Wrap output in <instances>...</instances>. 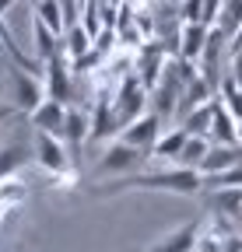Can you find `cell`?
<instances>
[{"label": "cell", "instance_id": "6da1fadb", "mask_svg": "<svg viewBox=\"0 0 242 252\" xmlns=\"http://www.w3.org/2000/svg\"><path fill=\"white\" fill-rule=\"evenodd\" d=\"M175 193V196H197L204 193V175L193 168H158V172H134L123 179H112L105 186H95V196H119V193Z\"/></svg>", "mask_w": 242, "mask_h": 252}, {"label": "cell", "instance_id": "7a4b0ae2", "mask_svg": "<svg viewBox=\"0 0 242 252\" xmlns=\"http://www.w3.org/2000/svg\"><path fill=\"white\" fill-rule=\"evenodd\" d=\"M151 105V91L140 84L137 74H123V81H119V91H116V98H112V112H116V123H119V130L123 126H130L134 119H140Z\"/></svg>", "mask_w": 242, "mask_h": 252}, {"label": "cell", "instance_id": "3957f363", "mask_svg": "<svg viewBox=\"0 0 242 252\" xmlns=\"http://www.w3.org/2000/svg\"><path fill=\"white\" fill-rule=\"evenodd\" d=\"M151 154H144L140 147H130L123 140H109V147L102 151L99 158V165H95V179L102 175H116V179H123V175H134L144 161H147Z\"/></svg>", "mask_w": 242, "mask_h": 252}, {"label": "cell", "instance_id": "277c9868", "mask_svg": "<svg viewBox=\"0 0 242 252\" xmlns=\"http://www.w3.org/2000/svg\"><path fill=\"white\" fill-rule=\"evenodd\" d=\"M42 88H46V98H53V102H60V105H70V102H74L70 60H67L64 49L42 63Z\"/></svg>", "mask_w": 242, "mask_h": 252}, {"label": "cell", "instance_id": "5b68a950", "mask_svg": "<svg viewBox=\"0 0 242 252\" xmlns=\"http://www.w3.org/2000/svg\"><path fill=\"white\" fill-rule=\"evenodd\" d=\"M70 151H67V144L60 140V137H53V133H35V161L53 175V179H60V175H70Z\"/></svg>", "mask_w": 242, "mask_h": 252}, {"label": "cell", "instance_id": "8992f818", "mask_svg": "<svg viewBox=\"0 0 242 252\" xmlns=\"http://www.w3.org/2000/svg\"><path fill=\"white\" fill-rule=\"evenodd\" d=\"M11 84H14V109H18V116H32V112L46 102L42 77L14 67V70H11Z\"/></svg>", "mask_w": 242, "mask_h": 252}, {"label": "cell", "instance_id": "52a82bcc", "mask_svg": "<svg viewBox=\"0 0 242 252\" xmlns=\"http://www.w3.org/2000/svg\"><path fill=\"white\" fill-rule=\"evenodd\" d=\"M228 42V35H225V32L221 28H210V35H207V46H204V56L197 60V74L210 84V88H221V53L228 49L225 46Z\"/></svg>", "mask_w": 242, "mask_h": 252}, {"label": "cell", "instance_id": "ba28073f", "mask_svg": "<svg viewBox=\"0 0 242 252\" xmlns=\"http://www.w3.org/2000/svg\"><path fill=\"white\" fill-rule=\"evenodd\" d=\"M158 137H162V119H158L155 112H144L140 119H134L130 126H123V130H119V140L130 144V147H140L144 154L155 151Z\"/></svg>", "mask_w": 242, "mask_h": 252}, {"label": "cell", "instance_id": "9c48e42d", "mask_svg": "<svg viewBox=\"0 0 242 252\" xmlns=\"http://www.w3.org/2000/svg\"><path fill=\"white\" fill-rule=\"evenodd\" d=\"M235 165H242V144H210L207 158L200 161V175L204 179H214V175H225L232 172Z\"/></svg>", "mask_w": 242, "mask_h": 252}, {"label": "cell", "instance_id": "30bf717a", "mask_svg": "<svg viewBox=\"0 0 242 252\" xmlns=\"http://www.w3.org/2000/svg\"><path fill=\"white\" fill-rule=\"evenodd\" d=\"M207 35H210V28H207V25H200V21L179 25V42H175V56H179V60H186V63H197V60L204 56Z\"/></svg>", "mask_w": 242, "mask_h": 252}, {"label": "cell", "instance_id": "8fae6325", "mask_svg": "<svg viewBox=\"0 0 242 252\" xmlns=\"http://www.w3.org/2000/svg\"><path fill=\"white\" fill-rule=\"evenodd\" d=\"M28 123H32V130L35 133H53L64 140V123H67V105H60L53 98H46L32 116H28Z\"/></svg>", "mask_w": 242, "mask_h": 252}, {"label": "cell", "instance_id": "7c38bea8", "mask_svg": "<svg viewBox=\"0 0 242 252\" xmlns=\"http://www.w3.org/2000/svg\"><path fill=\"white\" fill-rule=\"evenodd\" d=\"M88 116H92V130H88V140H92V144H105V140L119 130L116 112H112V98H105V94H99L95 109L88 112Z\"/></svg>", "mask_w": 242, "mask_h": 252}, {"label": "cell", "instance_id": "4fadbf2b", "mask_svg": "<svg viewBox=\"0 0 242 252\" xmlns=\"http://www.w3.org/2000/svg\"><path fill=\"white\" fill-rule=\"evenodd\" d=\"M88 130H92V116L70 102L67 105V123H64V144H67V151H81L88 144Z\"/></svg>", "mask_w": 242, "mask_h": 252}, {"label": "cell", "instance_id": "5bb4252c", "mask_svg": "<svg viewBox=\"0 0 242 252\" xmlns=\"http://www.w3.org/2000/svg\"><path fill=\"white\" fill-rule=\"evenodd\" d=\"M197 238H200V224L190 220V224L175 228L172 235H165L162 242H155L151 252H197Z\"/></svg>", "mask_w": 242, "mask_h": 252}, {"label": "cell", "instance_id": "9a60e30c", "mask_svg": "<svg viewBox=\"0 0 242 252\" xmlns=\"http://www.w3.org/2000/svg\"><path fill=\"white\" fill-rule=\"evenodd\" d=\"M210 144H239V123L232 112H225V105L214 98V116H210V130H207Z\"/></svg>", "mask_w": 242, "mask_h": 252}, {"label": "cell", "instance_id": "2e32d148", "mask_svg": "<svg viewBox=\"0 0 242 252\" xmlns=\"http://www.w3.org/2000/svg\"><path fill=\"white\" fill-rule=\"evenodd\" d=\"M35 18L53 32L56 39H64V32L70 28V18H67L64 0H35Z\"/></svg>", "mask_w": 242, "mask_h": 252}, {"label": "cell", "instance_id": "e0dca14e", "mask_svg": "<svg viewBox=\"0 0 242 252\" xmlns=\"http://www.w3.org/2000/svg\"><path fill=\"white\" fill-rule=\"evenodd\" d=\"M210 102H214V88H210V84L197 74V77L186 81V88H183V98H179V116H190L193 109L210 105Z\"/></svg>", "mask_w": 242, "mask_h": 252}, {"label": "cell", "instance_id": "ac0fdd59", "mask_svg": "<svg viewBox=\"0 0 242 252\" xmlns=\"http://www.w3.org/2000/svg\"><path fill=\"white\" fill-rule=\"evenodd\" d=\"M186 140H190V137H186L183 126H172V130H165V133L158 137L151 158H162V161H172V165H175V158L183 154V144H186Z\"/></svg>", "mask_w": 242, "mask_h": 252}, {"label": "cell", "instance_id": "d6986e66", "mask_svg": "<svg viewBox=\"0 0 242 252\" xmlns=\"http://www.w3.org/2000/svg\"><path fill=\"white\" fill-rule=\"evenodd\" d=\"M25 165H28V147H25L21 140L7 144V147H0V186H4L14 172H21Z\"/></svg>", "mask_w": 242, "mask_h": 252}, {"label": "cell", "instance_id": "ffe728a7", "mask_svg": "<svg viewBox=\"0 0 242 252\" xmlns=\"http://www.w3.org/2000/svg\"><path fill=\"white\" fill-rule=\"evenodd\" d=\"M207 203L221 217H242V189H207Z\"/></svg>", "mask_w": 242, "mask_h": 252}, {"label": "cell", "instance_id": "44dd1931", "mask_svg": "<svg viewBox=\"0 0 242 252\" xmlns=\"http://www.w3.org/2000/svg\"><path fill=\"white\" fill-rule=\"evenodd\" d=\"M92 46H95V39L84 32V25L81 21H74L67 32H64V53H67V60L74 63V60H81L84 53H92Z\"/></svg>", "mask_w": 242, "mask_h": 252}, {"label": "cell", "instance_id": "7402d4cb", "mask_svg": "<svg viewBox=\"0 0 242 252\" xmlns=\"http://www.w3.org/2000/svg\"><path fill=\"white\" fill-rule=\"evenodd\" d=\"M32 35H35V56H39V63H46L49 56H56L60 49H64V46H60L64 39H56L39 18H32Z\"/></svg>", "mask_w": 242, "mask_h": 252}, {"label": "cell", "instance_id": "603a6c76", "mask_svg": "<svg viewBox=\"0 0 242 252\" xmlns=\"http://www.w3.org/2000/svg\"><path fill=\"white\" fill-rule=\"evenodd\" d=\"M207 151H210V140L207 137H190L186 144H183V154L175 158V168H200V161L207 158Z\"/></svg>", "mask_w": 242, "mask_h": 252}, {"label": "cell", "instance_id": "cb8c5ba5", "mask_svg": "<svg viewBox=\"0 0 242 252\" xmlns=\"http://www.w3.org/2000/svg\"><path fill=\"white\" fill-rule=\"evenodd\" d=\"M210 116H214V102L193 109L190 116H183V119H179V126L186 130V137H207V130H210Z\"/></svg>", "mask_w": 242, "mask_h": 252}, {"label": "cell", "instance_id": "d4e9b609", "mask_svg": "<svg viewBox=\"0 0 242 252\" xmlns=\"http://www.w3.org/2000/svg\"><path fill=\"white\" fill-rule=\"evenodd\" d=\"M218 102L225 105V112H232L235 116V123L242 119V91H239V84L225 74L221 77V88H218Z\"/></svg>", "mask_w": 242, "mask_h": 252}, {"label": "cell", "instance_id": "484cf974", "mask_svg": "<svg viewBox=\"0 0 242 252\" xmlns=\"http://www.w3.org/2000/svg\"><path fill=\"white\" fill-rule=\"evenodd\" d=\"M204 189H242V165H235V168L225 172V175L204 179Z\"/></svg>", "mask_w": 242, "mask_h": 252}, {"label": "cell", "instance_id": "4316f807", "mask_svg": "<svg viewBox=\"0 0 242 252\" xmlns=\"http://www.w3.org/2000/svg\"><path fill=\"white\" fill-rule=\"evenodd\" d=\"M228 77L239 84V91H242V53H235L232 56V63H228Z\"/></svg>", "mask_w": 242, "mask_h": 252}, {"label": "cell", "instance_id": "83f0119b", "mask_svg": "<svg viewBox=\"0 0 242 252\" xmlns=\"http://www.w3.org/2000/svg\"><path fill=\"white\" fill-rule=\"evenodd\" d=\"M235 53H242V28L228 39V56H235Z\"/></svg>", "mask_w": 242, "mask_h": 252}, {"label": "cell", "instance_id": "f1b7e54d", "mask_svg": "<svg viewBox=\"0 0 242 252\" xmlns=\"http://www.w3.org/2000/svg\"><path fill=\"white\" fill-rule=\"evenodd\" d=\"M14 116H18L14 105H0V123H7V119H14Z\"/></svg>", "mask_w": 242, "mask_h": 252}, {"label": "cell", "instance_id": "f546056e", "mask_svg": "<svg viewBox=\"0 0 242 252\" xmlns=\"http://www.w3.org/2000/svg\"><path fill=\"white\" fill-rule=\"evenodd\" d=\"M11 7H14V0H0V18H4V14H7Z\"/></svg>", "mask_w": 242, "mask_h": 252}, {"label": "cell", "instance_id": "4dcf8cb0", "mask_svg": "<svg viewBox=\"0 0 242 252\" xmlns=\"http://www.w3.org/2000/svg\"><path fill=\"white\" fill-rule=\"evenodd\" d=\"M74 4H77V7H84V4H88V0H74Z\"/></svg>", "mask_w": 242, "mask_h": 252}]
</instances>
